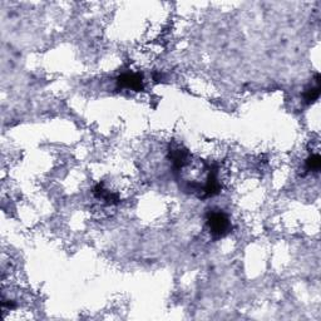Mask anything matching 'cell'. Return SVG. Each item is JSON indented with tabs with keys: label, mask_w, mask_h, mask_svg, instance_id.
<instances>
[{
	"label": "cell",
	"mask_w": 321,
	"mask_h": 321,
	"mask_svg": "<svg viewBox=\"0 0 321 321\" xmlns=\"http://www.w3.org/2000/svg\"><path fill=\"white\" fill-rule=\"evenodd\" d=\"M207 227L214 239H221L231 231V222L227 214L221 211H212L207 216Z\"/></svg>",
	"instance_id": "cell-1"
},
{
	"label": "cell",
	"mask_w": 321,
	"mask_h": 321,
	"mask_svg": "<svg viewBox=\"0 0 321 321\" xmlns=\"http://www.w3.org/2000/svg\"><path fill=\"white\" fill-rule=\"evenodd\" d=\"M119 87L126 89H132V91H142L143 89V79L138 73H123L118 78Z\"/></svg>",
	"instance_id": "cell-2"
},
{
	"label": "cell",
	"mask_w": 321,
	"mask_h": 321,
	"mask_svg": "<svg viewBox=\"0 0 321 321\" xmlns=\"http://www.w3.org/2000/svg\"><path fill=\"white\" fill-rule=\"evenodd\" d=\"M320 96V85H319V82L316 83L315 85H311L310 88H308L304 92V101L306 105H311Z\"/></svg>",
	"instance_id": "cell-3"
},
{
	"label": "cell",
	"mask_w": 321,
	"mask_h": 321,
	"mask_svg": "<svg viewBox=\"0 0 321 321\" xmlns=\"http://www.w3.org/2000/svg\"><path fill=\"white\" fill-rule=\"evenodd\" d=\"M321 166V158L319 154H311L308 159H306V163H305V168L306 171H310V172H316V171L320 170Z\"/></svg>",
	"instance_id": "cell-4"
}]
</instances>
